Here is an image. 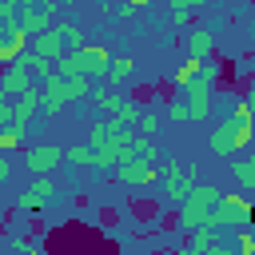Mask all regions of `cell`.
Segmentation results:
<instances>
[{
  "mask_svg": "<svg viewBox=\"0 0 255 255\" xmlns=\"http://www.w3.org/2000/svg\"><path fill=\"white\" fill-rule=\"evenodd\" d=\"M251 143H255V116L247 112L243 100H235L231 112L211 128L207 147H211L215 155H235V151H243V147H251Z\"/></svg>",
  "mask_w": 255,
  "mask_h": 255,
  "instance_id": "cell-1",
  "label": "cell"
},
{
  "mask_svg": "<svg viewBox=\"0 0 255 255\" xmlns=\"http://www.w3.org/2000/svg\"><path fill=\"white\" fill-rule=\"evenodd\" d=\"M219 187L215 183H195L191 191H187V199L179 203V231H195V227H211V215H215V207H219Z\"/></svg>",
  "mask_w": 255,
  "mask_h": 255,
  "instance_id": "cell-2",
  "label": "cell"
},
{
  "mask_svg": "<svg viewBox=\"0 0 255 255\" xmlns=\"http://www.w3.org/2000/svg\"><path fill=\"white\" fill-rule=\"evenodd\" d=\"M108 64H112V52H108V48H100V44H84L80 52H72V56H64V60L56 64V76H64V80H72V76L104 80V76H108Z\"/></svg>",
  "mask_w": 255,
  "mask_h": 255,
  "instance_id": "cell-3",
  "label": "cell"
},
{
  "mask_svg": "<svg viewBox=\"0 0 255 255\" xmlns=\"http://www.w3.org/2000/svg\"><path fill=\"white\" fill-rule=\"evenodd\" d=\"M60 183L52 179V175H40V179H32L28 183V191H20L16 195V203H12V215L16 219H28V215H36V211H44L48 203H56L60 199Z\"/></svg>",
  "mask_w": 255,
  "mask_h": 255,
  "instance_id": "cell-4",
  "label": "cell"
},
{
  "mask_svg": "<svg viewBox=\"0 0 255 255\" xmlns=\"http://www.w3.org/2000/svg\"><path fill=\"white\" fill-rule=\"evenodd\" d=\"M251 219H255V207L247 203V195L223 191L219 195V207L211 215V227H219V231H243V227H251Z\"/></svg>",
  "mask_w": 255,
  "mask_h": 255,
  "instance_id": "cell-5",
  "label": "cell"
},
{
  "mask_svg": "<svg viewBox=\"0 0 255 255\" xmlns=\"http://www.w3.org/2000/svg\"><path fill=\"white\" fill-rule=\"evenodd\" d=\"M135 155V131H112L100 147H96V171H116L120 163H128Z\"/></svg>",
  "mask_w": 255,
  "mask_h": 255,
  "instance_id": "cell-6",
  "label": "cell"
},
{
  "mask_svg": "<svg viewBox=\"0 0 255 255\" xmlns=\"http://www.w3.org/2000/svg\"><path fill=\"white\" fill-rule=\"evenodd\" d=\"M56 12H60V4H56V0H36L32 8H24V12H20V32H24L28 40H36L40 32H48V28L56 24Z\"/></svg>",
  "mask_w": 255,
  "mask_h": 255,
  "instance_id": "cell-7",
  "label": "cell"
},
{
  "mask_svg": "<svg viewBox=\"0 0 255 255\" xmlns=\"http://www.w3.org/2000/svg\"><path fill=\"white\" fill-rule=\"evenodd\" d=\"M159 179V167L155 163H147V159H128V163H120L116 167V183H124L128 191H139V187H151Z\"/></svg>",
  "mask_w": 255,
  "mask_h": 255,
  "instance_id": "cell-8",
  "label": "cell"
},
{
  "mask_svg": "<svg viewBox=\"0 0 255 255\" xmlns=\"http://www.w3.org/2000/svg\"><path fill=\"white\" fill-rule=\"evenodd\" d=\"M60 163H64V147H60V143H36V147L24 155V167H28V175H32V179L52 175Z\"/></svg>",
  "mask_w": 255,
  "mask_h": 255,
  "instance_id": "cell-9",
  "label": "cell"
},
{
  "mask_svg": "<svg viewBox=\"0 0 255 255\" xmlns=\"http://www.w3.org/2000/svg\"><path fill=\"white\" fill-rule=\"evenodd\" d=\"M191 187H195V183L187 179V167H183V163H175V159H167V163H163V195H167V203H175V207H179V203L187 199V191H191Z\"/></svg>",
  "mask_w": 255,
  "mask_h": 255,
  "instance_id": "cell-10",
  "label": "cell"
},
{
  "mask_svg": "<svg viewBox=\"0 0 255 255\" xmlns=\"http://www.w3.org/2000/svg\"><path fill=\"white\" fill-rule=\"evenodd\" d=\"M28 88H36V84H32V72L24 68V60H16V64H8V68L0 72V96H4V100L24 96Z\"/></svg>",
  "mask_w": 255,
  "mask_h": 255,
  "instance_id": "cell-11",
  "label": "cell"
},
{
  "mask_svg": "<svg viewBox=\"0 0 255 255\" xmlns=\"http://www.w3.org/2000/svg\"><path fill=\"white\" fill-rule=\"evenodd\" d=\"M40 116V88H28L24 96H16L12 100V128L24 135L28 128H32V120Z\"/></svg>",
  "mask_w": 255,
  "mask_h": 255,
  "instance_id": "cell-12",
  "label": "cell"
},
{
  "mask_svg": "<svg viewBox=\"0 0 255 255\" xmlns=\"http://www.w3.org/2000/svg\"><path fill=\"white\" fill-rule=\"evenodd\" d=\"M40 88V116H60L64 108H68V100H64V80L60 76H52V80H44V84H36Z\"/></svg>",
  "mask_w": 255,
  "mask_h": 255,
  "instance_id": "cell-13",
  "label": "cell"
},
{
  "mask_svg": "<svg viewBox=\"0 0 255 255\" xmlns=\"http://www.w3.org/2000/svg\"><path fill=\"white\" fill-rule=\"evenodd\" d=\"M28 44H32V40H28L20 28H8V32L0 36V64H4V68H8V64H16V60L28 52Z\"/></svg>",
  "mask_w": 255,
  "mask_h": 255,
  "instance_id": "cell-14",
  "label": "cell"
},
{
  "mask_svg": "<svg viewBox=\"0 0 255 255\" xmlns=\"http://www.w3.org/2000/svg\"><path fill=\"white\" fill-rule=\"evenodd\" d=\"M32 52H36V56H44V60H52V64H60V60H64V40H60L56 24L32 40Z\"/></svg>",
  "mask_w": 255,
  "mask_h": 255,
  "instance_id": "cell-15",
  "label": "cell"
},
{
  "mask_svg": "<svg viewBox=\"0 0 255 255\" xmlns=\"http://www.w3.org/2000/svg\"><path fill=\"white\" fill-rule=\"evenodd\" d=\"M124 100H128V96H124L120 88H96V92H92V104H96V116H100V120H112V116L124 108Z\"/></svg>",
  "mask_w": 255,
  "mask_h": 255,
  "instance_id": "cell-16",
  "label": "cell"
},
{
  "mask_svg": "<svg viewBox=\"0 0 255 255\" xmlns=\"http://www.w3.org/2000/svg\"><path fill=\"white\" fill-rule=\"evenodd\" d=\"M56 32H60V40H64V56H72V52H80L88 40H84V28L76 24V20H56Z\"/></svg>",
  "mask_w": 255,
  "mask_h": 255,
  "instance_id": "cell-17",
  "label": "cell"
},
{
  "mask_svg": "<svg viewBox=\"0 0 255 255\" xmlns=\"http://www.w3.org/2000/svg\"><path fill=\"white\" fill-rule=\"evenodd\" d=\"M187 124H207L215 116V96H187Z\"/></svg>",
  "mask_w": 255,
  "mask_h": 255,
  "instance_id": "cell-18",
  "label": "cell"
},
{
  "mask_svg": "<svg viewBox=\"0 0 255 255\" xmlns=\"http://www.w3.org/2000/svg\"><path fill=\"white\" fill-rule=\"evenodd\" d=\"M131 76H135V60H131V56H112L104 84H108V88H112V84H128Z\"/></svg>",
  "mask_w": 255,
  "mask_h": 255,
  "instance_id": "cell-19",
  "label": "cell"
},
{
  "mask_svg": "<svg viewBox=\"0 0 255 255\" xmlns=\"http://www.w3.org/2000/svg\"><path fill=\"white\" fill-rule=\"evenodd\" d=\"M211 48H215V36H211V28H191L187 56H195V60H207V56H211Z\"/></svg>",
  "mask_w": 255,
  "mask_h": 255,
  "instance_id": "cell-20",
  "label": "cell"
},
{
  "mask_svg": "<svg viewBox=\"0 0 255 255\" xmlns=\"http://www.w3.org/2000/svg\"><path fill=\"white\" fill-rule=\"evenodd\" d=\"M64 80V76H60ZM96 92V80H88V76H72V80H64V100L68 104H76V100H88Z\"/></svg>",
  "mask_w": 255,
  "mask_h": 255,
  "instance_id": "cell-21",
  "label": "cell"
},
{
  "mask_svg": "<svg viewBox=\"0 0 255 255\" xmlns=\"http://www.w3.org/2000/svg\"><path fill=\"white\" fill-rule=\"evenodd\" d=\"M139 112H143V108H139L135 100H124V108L112 116V131H135V120H139Z\"/></svg>",
  "mask_w": 255,
  "mask_h": 255,
  "instance_id": "cell-22",
  "label": "cell"
},
{
  "mask_svg": "<svg viewBox=\"0 0 255 255\" xmlns=\"http://www.w3.org/2000/svg\"><path fill=\"white\" fill-rule=\"evenodd\" d=\"M187 247H195L199 255H207L211 247H219V227H195V231H187Z\"/></svg>",
  "mask_w": 255,
  "mask_h": 255,
  "instance_id": "cell-23",
  "label": "cell"
},
{
  "mask_svg": "<svg viewBox=\"0 0 255 255\" xmlns=\"http://www.w3.org/2000/svg\"><path fill=\"white\" fill-rule=\"evenodd\" d=\"M203 64H207V60H195V56H183V64H179V68L171 72V84H175V88H183V84H191V80H195V76L203 72Z\"/></svg>",
  "mask_w": 255,
  "mask_h": 255,
  "instance_id": "cell-24",
  "label": "cell"
},
{
  "mask_svg": "<svg viewBox=\"0 0 255 255\" xmlns=\"http://www.w3.org/2000/svg\"><path fill=\"white\" fill-rule=\"evenodd\" d=\"M231 179L243 191H255V159H231Z\"/></svg>",
  "mask_w": 255,
  "mask_h": 255,
  "instance_id": "cell-25",
  "label": "cell"
},
{
  "mask_svg": "<svg viewBox=\"0 0 255 255\" xmlns=\"http://www.w3.org/2000/svg\"><path fill=\"white\" fill-rule=\"evenodd\" d=\"M64 159H68L72 167H92V163H96V151H92L88 143H72V147H64Z\"/></svg>",
  "mask_w": 255,
  "mask_h": 255,
  "instance_id": "cell-26",
  "label": "cell"
},
{
  "mask_svg": "<svg viewBox=\"0 0 255 255\" xmlns=\"http://www.w3.org/2000/svg\"><path fill=\"white\" fill-rule=\"evenodd\" d=\"M163 120H167V124H187V104H183L179 96H171V100L163 104Z\"/></svg>",
  "mask_w": 255,
  "mask_h": 255,
  "instance_id": "cell-27",
  "label": "cell"
},
{
  "mask_svg": "<svg viewBox=\"0 0 255 255\" xmlns=\"http://www.w3.org/2000/svg\"><path fill=\"white\" fill-rule=\"evenodd\" d=\"M135 131H139V135H155V131H159V112H155V108H143L139 120H135Z\"/></svg>",
  "mask_w": 255,
  "mask_h": 255,
  "instance_id": "cell-28",
  "label": "cell"
},
{
  "mask_svg": "<svg viewBox=\"0 0 255 255\" xmlns=\"http://www.w3.org/2000/svg\"><path fill=\"white\" fill-rule=\"evenodd\" d=\"M108 135H112V120H96V124L88 128V139H84V143H88V147L96 151V147H100V143H104Z\"/></svg>",
  "mask_w": 255,
  "mask_h": 255,
  "instance_id": "cell-29",
  "label": "cell"
},
{
  "mask_svg": "<svg viewBox=\"0 0 255 255\" xmlns=\"http://www.w3.org/2000/svg\"><path fill=\"white\" fill-rule=\"evenodd\" d=\"M135 159H147V163L159 159V147H155L151 135H139V131H135Z\"/></svg>",
  "mask_w": 255,
  "mask_h": 255,
  "instance_id": "cell-30",
  "label": "cell"
},
{
  "mask_svg": "<svg viewBox=\"0 0 255 255\" xmlns=\"http://www.w3.org/2000/svg\"><path fill=\"white\" fill-rule=\"evenodd\" d=\"M207 255H243L235 243V231H219V247H211Z\"/></svg>",
  "mask_w": 255,
  "mask_h": 255,
  "instance_id": "cell-31",
  "label": "cell"
},
{
  "mask_svg": "<svg viewBox=\"0 0 255 255\" xmlns=\"http://www.w3.org/2000/svg\"><path fill=\"white\" fill-rule=\"evenodd\" d=\"M20 143H24V135H20L16 128H0V151H4V155H12Z\"/></svg>",
  "mask_w": 255,
  "mask_h": 255,
  "instance_id": "cell-32",
  "label": "cell"
},
{
  "mask_svg": "<svg viewBox=\"0 0 255 255\" xmlns=\"http://www.w3.org/2000/svg\"><path fill=\"white\" fill-rule=\"evenodd\" d=\"M167 24H171V28H187V24H191V12H187V8H171V12H167Z\"/></svg>",
  "mask_w": 255,
  "mask_h": 255,
  "instance_id": "cell-33",
  "label": "cell"
},
{
  "mask_svg": "<svg viewBox=\"0 0 255 255\" xmlns=\"http://www.w3.org/2000/svg\"><path fill=\"white\" fill-rule=\"evenodd\" d=\"M0 128H12V100H0Z\"/></svg>",
  "mask_w": 255,
  "mask_h": 255,
  "instance_id": "cell-34",
  "label": "cell"
},
{
  "mask_svg": "<svg viewBox=\"0 0 255 255\" xmlns=\"http://www.w3.org/2000/svg\"><path fill=\"white\" fill-rule=\"evenodd\" d=\"M8 175H12V159H8V155H4V151H0V183H4V179H8Z\"/></svg>",
  "mask_w": 255,
  "mask_h": 255,
  "instance_id": "cell-35",
  "label": "cell"
},
{
  "mask_svg": "<svg viewBox=\"0 0 255 255\" xmlns=\"http://www.w3.org/2000/svg\"><path fill=\"white\" fill-rule=\"evenodd\" d=\"M239 100H243V104H247V112H251V116H255V84H251V88H247V92H243V96H239Z\"/></svg>",
  "mask_w": 255,
  "mask_h": 255,
  "instance_id": "cell-36",
  "label": "cell"
},
{
  "mask_svg": "<svg viewBox=\"0 0 255 255\" xmlns=\"http://www.w3.org/2000/svg\"><path fill=\"white\" fill-rule=\"evenodd\" d=\"M120 4H124V8H131V12H139V8H147L151 0H120Z\"/></svg>",
  "mask_w": 255,
  "mask_h": 255,
  "instance_id": "cell-37",
  "label": "cell"
},
{
  "mask_svg": "<svg viewBox=\"0 0 255 255\" xmlns=\"http://www.w3.org/2000/svg\"><path fill=\"white\" fill-rule=\"evenodd\" d=\"M12 4H16V8H20V12H24V8H32V4H36V0H12Z\"/></svg>",
  "mask_w": 255,
  "mask_h": 255,
  "instance_id": "cell-38",
  "label": "cell"
},
{
  "mask_svg": "<svg viewBox=\"0 0 255 255\" xmlns=\"http://www.w3.org/2000/svg\"><path fill=\"white\" fill-rule=\"evenodd\" d=\"M207 0H187V12H195V8H203Z\"/></svg>",
  "mask_w": 255,
  "mask_h": 255,
  "instance_id": "cell-39",
  "label": "cell"
},
{
  "mask_svg": "<svg viewBox=\"0 0 255 255\" xmlns=\"http://www.w3.org/2000/svg\"><path fill=\"white\" fill-rule=\"evenodd\" d=\"M175 255H199V251H195V247H179Z\"/></svg>",
  "mask_w": 255,
  "mask_h": 255,
  "instance_id": "cell-40",
  "label": "cell"
},
{
  "mask_svg": "<svg viewBox=\"0 0 255 255\" xmlns=\"http://www.w3.org/2000/svg\"><path fill=\"white\" fill-rule=\"evenodd\" d=\"M167 8H187V0H167Z\"/></svg>",
  "mask_w": 255,
  "mask_h": 255,
  "instance_id": "cell-41",
  "label": "cell"
},
{
  "mask_svg": "<svg viewBox=\"0 0 255 255\" xmlns=\"http://www.w3.org/2000/svg\"><path fill=\"white\" fill-rule=\"evenodd\" d=\"M36 255H48V251H36Z\"/></svg>",
  "mask_w": 255,
  "mask_h": 255,
  "instance_id": "cell-42",
  "label": "cell"
},
{
  "mask_svg": "<svg viewBox=\"0 0 255 255\" xmlns=\"http://www.w3.org/2000/svg\"><path fill=\"white\" fill-rule=\"evenodd\" d=\"M0 211H4V203H0Z\"/></svg>",
  "mask_w": 255,
  "mask_h": 255,
  "instance_id": "cell-43",
  "label": "cell"
}]
</instances>
